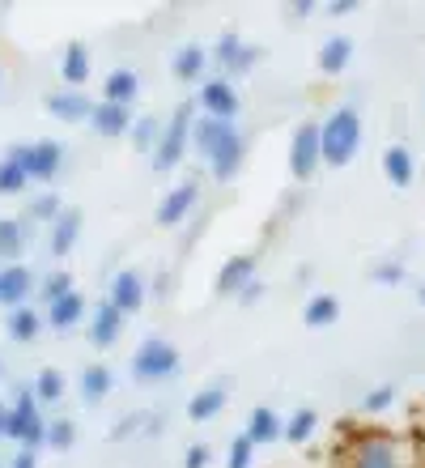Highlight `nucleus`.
<instances>
[{
  "label": "nucleus",
  "mask_w": 425,
  "mask_h": 468,
  "mask_svg": "<svg viewBox=\"0 0 425 468\" xmlns=\"http://www.w3.org/2000/svg\"><path fill=\"white\" fill-rule=\"evenodd\" d=\"M0 468H5V464H0Z\"/></svg>",
  "instance_id": "50"
},
{
  "label": "nucleus",
  "mask_w": 425,
  "mask_h": 468,
  "mask_svg": "<svg viewBox=\"0 0 425 468\" xmlns=\"http://www.w3.org/2000/svg\"><path fill=\"white\" fill-rule=\"evenodd\" d=\"M260 294H264V285H260V282H251V285H247V290H243V294H239V303H255V298H260Z\"/></svg>",
  "instance_id": "45"
},
{
  "label": "nucleus",
  "mask_w": 425,
  "mask_h": 468,
  "mask_svg": "<svg viewBox=\"0 0 425 468\" xmlns=\"http://www.w3.org/2000/svg\"><path fill=\"white\" fill-rule=\"evenodd\" d=\"M290 13H293V17H311V13H315V5H311V0H298V5H290Z\"/></svg>",
  "instance_id": "46"
},
{
  "label": "nucleus",
  "mask_w": 425,
  "mask_h": 468,
  "mask_svg": "<svg viewBox=\"0 0 425 468\" xmlns=\"http://www.w3.org/2000/svg\"><path fill=\"white\" fill-rule=\"evenodd\" d=\"M73 439H77L73 418H56L48 426V447H51V452H69V447H73Z\"/></svg>",
  "instance_id": "36"
},
{
  "label": "nucleus",
  "mask_w": 425,
  "mask_h": 468,
  "mask_svg": "<svg viewBox=\"0 0 425 468\" xmlns=\"http://www.w3.org/2000/svg\"><path fill=\"white\" fill-rule=\"evenodd\" d=\"M38 294H43V303H48V307H51V303H60V298H69V294H77V290H73V277H69V272H51V277H48V282H43V285H38Z\"/></svg>",
  "instance_id": "35"
},
{
  "label": "nucleus",
  "mask_w": 425,
  "mask_h": 468,
  "mask_svg": "<svg viewBox=\"0 0 425 468\" xmlns=\"http://www.w3.org/2000/svg\"><path fill=\"white\" fill-rule=\"evenodd\" d=\"M5 439H13V443H22V447L48 443V421H43V413H38L35 383H30V388H17V396H13L9 431H5Z\"/></svg>",
  "instance_id": "3"
},
{
  "label": "nucleus",
  "mask_w": 425,
  "mask_h": 468,
  "mask_svg": "<svg viewBox=\"0 0 425 468\" xmlns=\"http://www.w3.org/2000/svg\"><path fill=\"white\" fill-rule=\"evenodd\" d=\"M315 426H319L315 409H298V413L285 421V439H290V443H306V439L315 434Z\"/></svg>",
  "instance_id": "34"
},
{
  "label": "nucleus",
  "mask_w": 425,
  "mask_h": 468,
  "mask_svg": "<svg viewBox=\"0 0 425 468\" xmlns=\"http://www.w3.org/2000/svg\"><path fill=\"white\" fill-rule=\"evenodd\" d=\"M77 234H81V209H64L51 222V256H69L77 247Z\"/></svg>",
  "instance_id": "22"
},
{
  "label": "nucleus",
  "mask_w": 425,
  "mask_h": 468,
  "mask_svg": "<svg viewBox=\"0 0 425 468\" xmlns=\"http://www.w3.org/2000/svg\"><path fill=\"white\" fill-rule=\"evenodd\" d=\"M158 141H162V123L154 120V115H141L133 128V145L136 149H158Z\"/></svg>",
  "instance_id": "37"
},
{
  "label": "nucleus",
  "mask_w": 425,
  "mask_h": 468,
  "mask_svg": "<svg viewBox=\"0 0 425 468\" xmlns=\"http://www.w3.org/2000/svg\"><path fill=\"white\" fill-rule=\"evenodd\" d=\"M9 158H17L30 171V179H43V184H51L56 175H60L64 166V145L60 141H30V145H13Z\"/></svg>",
  "instance_id": "7"
},
{
  "label": "nucleus",
  "mask_w": 425,
  "mask_h": 468,
  "mask_svg": "<svg viewBox=\"0 0 425 468\" xmlns=\"http://www.w3.org/2000/svg\"><path fill=\"white\" fill-rule=\"evenodd\" d=\"M196 133V112H192V102H179L175 112H170L166 128H162V141L158 149H154V171H175L183 162V154H187V136Z\"/></svg>",
  "instance_id": "4"
},
{
  "label": "nucleus",
  "mask_w": 425,
  "mask_h": 468,
  "mask_svg": "<svg viewBox=\"0 0 425 468\" xmlns=\"http://www.w3.org/2000/svg\"><path fill=\"white\" fill-rule=\"evenodd\" d=\"M43 107H48V112L56 115V120L77 123V120H90L98 102H90V99L81 94V90H51L48 99H43Z\"/></svg>",
  "instance_id": "13"
},
{
  "label": "nucleus",
  "mask_w": 425,
  "mask_h": 468,
  "mask_svg": "<svg viewBox=\"0 0 425 468\" xmlns=\"http://www.w3.org/2000/svg\"><path fill=\"white\" fill-rule=\"evenodd\" d=\"M196 200H200V184L196 179H187V184H179V187H170L166 197H162V205H158V226H179L187 213L196 209Z\"/></svg>",
  "instance_id": "12"
},
{
  "label": "nucleus",
  "mask_w": 425,
  "mask_h": 468,
  "mask_svg": "<svg viewBox=\"0 0 425 468\" xmlns=\"http://www.w3.org/2000/svg\"><path fill=\"white\" fill-rule=\"evenodd\" d=\"M111 388H115V375H111V367L94 362V367L81 370V400H85V405H98V400H107Z\"/></svg>",
  "instance_id": "26"
},
{
  "label": "nucleus",
  "mask_w": 425,
  "mask_h": 468,
  "mask_svg": "<svg viewBox=\"0 0 425 468\" xmlns=\"http://www.w3.org/2000/svg\"><path fill=\"white\" fill-rule=\"evenodd\" d=\"M303 320H306V328H332V324L340 320V298L336 294H311Z\"/></svg>",
  "instance_id": "29"
},
{
  "label": "nucleus",
  "mask_w": 425,
  "mask_h": 468,
  "mask_svg": "<svg viewBox=\"0 0 425 468\" xmlns=\"http://www.w3.org/2000/svg\"><path fill=\"white\" fill-rule=\"evenodd\" d=\"M200 107L205 115H218V120H234L239 115V90H234L230 77H213L200 86Z\"/></svg>",
  "instance_id": "10"
},
{
  "label": "nucleus",
  "mask_w": 425,
  "mask_h": 468,
  "mask_svg": "<svg viewBox=\"0 0 425 468\" xmlns=\"http://www.w3.org/2000/svg\"><path fill=\"white\" fill-rule=\"evenodd\" d=\"M141 421H145V413H133V418H123V426H115V431H111V439H115V443H120V439H128L133 431H141Z\"/></svg>",
  "instance_id": "42"
},
{
  "label": "nucleus",
  "mask_w": 425,
  "mask_h": 468,
  "mask_svg": "<svg viewBox=\"0 0 425 468\" xmlns=\"http://www.w3.org/2000/svg\"><path fill=\"white\" fill-rule=\"evenodd\" d=\"M353 468H404V464L391 439H362L357 456H353Z\"/></svg>",
  "instance_id": "17"
},
{
  "label": "nucleus",
  "mask_w": 425,
  "mask_h": 468,
  "mask_svg": "<svg viewBox=\"0 0 425 468\" xmlns=\"http://www.w3.org/2000/svg\"><path fill=\"white\" fill-rule=\"evenodd\" d=\"M0 81H5V77H0Z\"/></svg>",
  "instance_id": "49"
},
{
  "label": "nucleus",
  "mask_w": 425,
  "mask_h": 468,
  "mask_svg": "<svg viewBox=\"0 0 425 468\" xmlns=\"http://www.w3.org/2000/svg\"><path fill=\"white\" fill-rule=\"evenodd\" d=\"M26 184H30V171L5 154V162H0V197H17V192H26Z\"/></svg>",
  "instance_id": "31"
},
{
  "label": "nucleus",
  "mask_w": 425,
  "mask_h": 468,
  "mask_svg": "<svg viewBox=\"0 0 425 468\" xmlns=\"http://www.w3.org/2000/svg\"><path fill=\"white\" fill-rule=\"evenodd\" d=\"M226 400H230V392L221 388V383H208V388H200V392L187 400V418L192 421H213L226 409Z\"/></svg>",
  "instance_id": "20"
},
{
  "label": "nucleus",
  "mask_w": 425,
  "mask_h": 468,
  "mask_svg": "<svg viewBox=\"0 0 425 468\" xmlns=\"http://www.w3.org/2000/svg\"><path fill=\"white\" fill-rule=\"evenodd\" d=\"M43 315H38L35 307H17V311H9V320H5V333L17 341V346H26V341H35L38 336V328H43Z\"/></svg>",
  "instance_id": "28"
},
{
  "label": "nucleus",
  "mask_w": 425,
  "mask_h": 468,
  "mask_svg": "<svg viewBox=\"0 0 425 468\" xmlns=\"http://www.w3.org/2000/svg\"><path fill=\"white\" fill-rule=\"evenodd\" d=\"M179 370V349L170 346L166 336H145L133 354V375L141 383H162Z\"/></svg>",
  "instance_id": "5"
},
{
  "label": "nucleus",
  "mask_w": 425,
  "mask_h": 468,
  "mask_svg": "<svg viewBox=\"0 0 425 468\" xmlns=\"http://www.w3.org/2000/svg\"><path fill=\"white\" fill-rule=\"evenodd\" d=\"M208 456H213V452H208L205 443H192L187 456H183V468H208Z\"/></svg>",
  "instance_id": "41"
},
{
  "label": "nucleus",
  "mask_w": 425,
  "mask_h": 468,
  "mask_svg": "<svg viewBox=\"0 0 425 468\" xmlns=\"http://www.w3.org/2000/svg\"><path fill=\"white\" fill-rule=\"evenodd\" d=\"M192 141H196V149L205 154L208 171L218 175V179H234V175H239V166H243V158H247V141H243V133H239L234 120L200 115Z\"/></svg>",
  "instance_id": "1"
},
{
  "label": "nucleus",
  "mask_w": 425,
  "mask_h": 468,
  "mask_svg": "<svg viewBox=\"0 0 425 468\" xmlns=\"http://www.w3.org/2000/svg\"><path fill=\"white\" fill-rule=\"evenodd\" d=\"M375 282L378 285H400L404 282V264L400 260H383V264H375Z\"/></svg>",
  "instance_id": "40"
},
{
  "label": "nucleus",
  "mask_w": 425,
  "mask_h": 468,
  "mask_svg": "<svg viewBox=\"0 0 425 468\" xmlns=\"http://www.w3.org/2000/svg\"><path fill=\"white\" fill-rule=\"evenodd\" d=\"M324 162V123L306 120L293 128V141H290V175L293 179H311Z\"/></svg>",
  "instance_id": "6"
},
{
  "label": "nucleus",
  "mask_w": 425,
  "mask_h": 468,
  "mask_svg": "<svg viewBox=\"0 0 425 468\" xmlns=\"http://www.w3.org/2000/svg\"><path fill=\"white\" fill-rule=\"evenodd\" d=\"M120 333H123V311L111 307L107 298H102L94 307V315H90V341H94L98 349H107L120 341Z\"/></svg>",
  "instance_id": "15"
},
{
  "label": "nucleus",
  "mask_w": 425,
  "mask_h": 468,
  "mask_svg": "<svg viewBox=\"0 0 425 468\" xmlns=\"http://www.w3.org/2000/svg\"><path fill=\"white\" fill-rule=\"evenodd\" d=\"M260 56H264V51L251 48V43H243V38L234 35V30H226V35L218 38V48H213V60H218L221 77L247 73V69H255V64H260Z\"/></svg>",
  "instance_id": "8"
},
{
  "label": "nucleus",
  "mask_w": 425,
  "mask_h": 468,
  "mask_svg": "<svg viewBox=\"0 0 425 468\" xmlns=\"http://www.w3.org/2000/svg\"><path fill=\"white\" fill-rule=\"evenodd\" d=\"M30 290H35V272L26 269V264H5V269H0V303L9 311L26 307Z\"/></svg>",
  "instance_id": "14"
},
{
  "label": "nucleus",
  "mask_w": 425,
  "mask_h": 468,
  "mask_svg": "<svg viewBox=\"0 0 425 468\" xmlns=\"http://www.w3.org/2000/svg\"><path fill=\"white\" fill-rule=\"evenodd\" d=\"M391 400H396V383H378L375 392L362 400V409H366V413H378V409H388Z\"/></svg>",
  "instance_id": "39"
},
{
  "label": "nucleus",
  "mask_w": 425,
  "mask_h": 468,
  "mask_svg": "<svg viewBox=\"0 0 425 468\" xmlns=\"http://www.w3.org/2000/svg\"><path fill=\"white\" fill-rule=\"evenodd\" d=\"M30 243V222H17V218H0V260H13L22 264V251Z\"/></svg>",
  "instance_id": "24"
},
{
  "label": "nucleus",
  "mask_w": 425,
  "mask_h": 468,
  "mask_svg": "<svg viewBox=\"0 0 425 468\" xmlns=\"http://www.w3.org/2000/svg\"><path fill=\"white\" fill-rule=\"evenodd\" d=\"M64 209H69V205L60 200V192H43V197L30 200V213H26V218H30V222H48L51 226Z\"/></svg>",
  "instance_id": "33"
},
{
  "label": "nucleus",
  "mask_w": 425,
  "mask_h": 468,
  "mask_svg": "<svg viewBox=\"0 0 425 468\" xmlns=\"http://www.w3.org/2000/svg\"><path fill=\"white\" fill-rule=\"evenodd\" d=\"M251 282H255V251H239V256H230L218 269L213 290H218V294H226V298H239Z\"/></svg>",
  "instance_id": "9"
},
{
  "label": "nucleus",
  "mask_w": 425,
  "mask_h": 468,
  "mask_svg": "<svg viewBox=\"0 0 425 468\" xmlns=\"http://www.w3.org/2000/svg\"><path fill=\"white\" fill-rule=\"evenodd\" d=\"M243 434L251 439L255 447H264V443H272V439H281V434H285V421H281L268 405H260V409H251V413H247V431Z\"/></svg>",
  "instance_id": "18"
},
{
  "label": "nucleus",
  "mask_w": 425,
  "mask_h": 468,
  "mask_svg": "<svg viewBox=\"0 0 425 468\" xmlns=\"http://www.w3.org/2000/svg\"><path fill=\"white\" fill-rule=\"evenodd\" d=\"M9 468H38V452L35 447H17V456H13Z\"/></svg>",
  "instance_id": "43"
},
{
  "label": "nucleus",
  "mask_w": 425,
  "mask_h": 468,
  "mask_svg": "<svg viewBox=\"0 0 425 468\" xmlns=\"http://www.w3.org/2000/svg\"><path fill=\"white\" fill-rule=\"evenodd\" d=\"M136 90H141V81H136L133 69H111L107 81H102V102H120V107H133Z\"/></svg>",
  "instance_id": "23"
},
{
  "label": "nucleus",
  "mask_w": 425,
  "mask_h": 468,
  "mask_svg": "<svg viewBox=\"0 0 425 468\" xmlns=\"http://www.w3.org/2000/svg\"><path fill=\"white\" fill-rule=\"evenodd\" d=\"M383 175H388L396 187H409V184H413V175H417L413 154H409L404 145H388V149H383Z\"/></svg>",
  "instance_id": "27"
},
{
  "label": "nucleus",
  "mask_w": 425,
  "mask_h": 468,
  "mask_svg": "<svg viewBox=\"0 0 425 468\" xmlns=\"http://www.w3.org/2000/svg\"><path fill=\"white\" fill-rule=\"evenodd\" d=\"M362 115H357V107H336V112L324 120V162L328 166H349L353 158H357V149H362Z\"/></svg>",
  "instance_id": "2"
},
{
  "label": "nucleus",
  "mask_w": 425,
  "mask_h": 468,
  "mask_svg": "<svg viewBox=\"0 0 425 468\" xmlns=\"http://www.w3.org/2000/svg\"><path fill=\"white\" fill-rule=\"evenodd\" d=\"M111 307H120L123 315H133V311H141V303H145V277L136 269H120L115 277H111V294H107Z\"/></svg>",
  "instance_id": "11"
},
{
  "label": "nucleus",
  "mask_w": 425,
  "mask_h": 468,
  "mask_svg": "<svg viewBox=\"0 0 425 468\" xmlns=\"http://www.w3.org/2000/svg\"><path fill=\"white\" fill-rule=\"evenodd\" d=\"M421 307H425V285H421Z\"/></svg>",
  "instance_id": "48"
},
{
  "label": "nucleus",
  "mask_w": 425,
  "mask_h": 468,
  "mask_svg": "<svg viewBox=\"0 0 425 468\" xmlns=\"http://www.w3.org/2000/svg\"><path fill=\"white\" fill-rule=\"evenodd\" d=\"M349 60H353V38L349 35H332L328 43L319 48V56H315L319 73H328V77L345 73V69H349Z\"/></svg>",
  "instance_id": "19"
},
{
  "label": "nucleus",
  "mask_w": 425,
  "mask_h": 468,
  "mask_svg": "<svg viewBox=\"0 0 425 468\" xmlns=\"http://www.w3.org/2000/svg\"><path fill=\"white\" fill-rule=\"evenodd\" d=\"M353 9H357L353 0H336V5H328V13H332V17H345V13H353Z\"/></svg>",
  "instance_id": "44"
},
{
  "label": "nucleus",
  "mask_w": 425,
  "mask_h": 468,
  "mask_svg": "<svg viewBox=\"0 0 425 468\" xmlns=\"http://www.w3.org/2000/svg\"><path fill=\"white\" fill-rule=\"evenodd\" d=\"M81 315H85L81 294H69V298H60V303H51V307H48V324L56 328V333L77 328V324H81Z\"/></svg>",
  "instance_id": "30"
},
{
  "label": "nucleus",
  "mask_w": 425,
  "mask_h": 468,
  "mask_svg": "<svg viewBox=\"0 0 425 468\" xmlns=\"http://www.w3.org/2000/svg\"><path fill=\"white\" fill-rule=\"evenodd\" d=\"M35 396L38 400H43V405H56V400H60L64 396V375L56 367H43L35 375Z\"/></svg>",
  "instance_id": "32"
},
{
  "label": "nucleus",
  "mask_w": 425,
  "mask_h": 468,
  "mask_svg": "<svg viewBox=\"0 0 425 468\" xmlns=\"http://www.w3.org/2000/svg\"><path fill=\"white\" fill-rule=\"evenodd\" d=\"M205 64H208V51L200 48V43H183V48L175 51L170 69H175V81H200V77H205Z\"/></svg>",
  "instance_id": "21"
},
{
  "label": "nucleus",
  "mask_w": 425,
  "mask_h": 468,
  "mask_svg": "<svg viewBox=\"0 0 425 468\" xmlns=\"http://www.w3.org/2000/svg\"><path fill=\"white\" fill-rule=\"evenodd\" d=\"M251 456H255V443L247 439V434H239L230 443V460H226V468H251Z\"/></svg>",
  "instance_id": "38"
},
{
  "label": "nucleus",
  "mask_w": 425,
  "mask_h": 468,
  "mask_svg": "<svg viewBox=\"0 0 425 468\" xmlns=\"http://www.w3.org/2000/svg\"><path fill=\"white\" fill-rule=\"evenodd\" d=\"M90 69H94V60H90L85 43H69L60 60V77L69 81V90H81V81H90Z\"/></svg>",
  "instance_id": "25"
},
{
  "label": "nucleus",
  "mask_w": 425,
  "mask_h": 468,
  "mask_svg": "<svg viewBox=\"0 0 425 468\" xmlns=\"http://www.w3.org/2000/svg\"><path fill=\"white\" fill-rule=\"evenodd\" d=\"M90 123H94L98 136H123L136 128V115H133V107H120V102H98Z\"/></svg>",
  "instance_id": "16"
},
{
  "label": "nucleus",
  "mask_w": 425,
  "mask_h": 468,
  "mask_svg": "<svg viewBox=\"0 0 425 468\" xmlns=\"http://www.w3.org/2000/svg\"><path fill=\"white\" fill-rule=\"evenodd\" d=\"M9 431V405H5V400H0V434Z\"/></svg>",
  "instance_id": "47"
}]
</instances>
